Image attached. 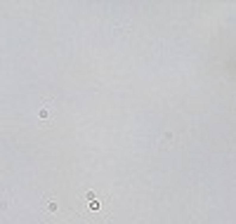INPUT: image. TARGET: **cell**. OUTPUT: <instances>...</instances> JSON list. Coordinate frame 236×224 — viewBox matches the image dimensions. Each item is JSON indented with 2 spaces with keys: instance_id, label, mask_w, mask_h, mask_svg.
Returning <instances> with one entry per match:
<instances>
[{
  "instance_id": "1",
  "label": "cell",
  "mask_w": 236,
  "mask_h": 224,
  "mask_svg": "<svg viewBox=\"0 0 236 224\" xmlns=\"http://www.w3.org/2000/svg\"><path fill=\"white\" fill-rule=\"evenodd\" d=\"M45 208H47L50 212H57V210H59V205H57L54 200H47V198H45Z\"/></svg>"
},
{
  "instance_id": "2",
  "label": "cell",
  "mask_w": 236,
  "mask_h": 224,
  "mask_svg": "<svg viewBox=\"0 0 236 224\" xmlns=\"http://www.w3.org/2000/svg\"><path fill=\"white\" fill-rule=\"evenodd\" d=\"M38 118H40V120H47V118H50V111H47V109H40V111H38Z\"/></svg>"
}]
</instances>
